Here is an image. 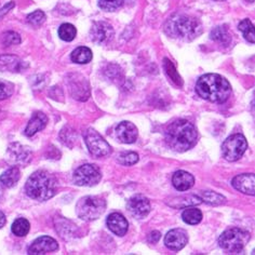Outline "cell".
<instances>
[{"label":"cell","mask_w":255,"mask_h":255,"mask_svg":"<svg viewBox=\"0 0 255 255\" xmlns=\"http://www.w3.org/2000/svg\"><path fill=\"white\" fill-rule=\"evenodd\" d=\"M164 138L165 143L172 150L184 152L194 147L198 138V132L189 121L180 119L167 128Z\"/></svg>","instance_id":"6da1fadb"},{"label":"cell","mask_w":255,"mask_h":255,"mask_svg":"<svg viewBox=\"0 0 255 255\" xmlns=\"http://www.w3.org/2000/svg\"><path fill=\"white\" fill-rule=\"evenodd\" d=\"M196 91L199 97L212 103H225L232 94L229 82L218 74L203 75L197 81Z\"/></svg>","instance_id":"7a4b0ae2"},{"label":"cell","mask_w":255,"mask_h":255,"mask_svg":"<svg viewBox=\"0 0 255 255\" xmlns=\"http://www.w3.org/2000/svg\"><path fill=\"white\" fill-rule=\"evenodd\" d=\"M25 191L31 199L49 200L56 194L57 180L47 171H37L29 176L25 185Z\"/></svg>","instance_id":"3957f363"},{"label":"cell","mask_w":255,"mask_h":255,"mask_svg":"<svg viewBox=\"0 0 255 255\" xmlns=\"http://www.w3.org/2000/svg\"><path fill=\"white\" fill-rule=\"evenodd\" d=\"M164 30L172 38L190 41L202 33V25L193 16L174 14L165 23Z\"/></svg>","instance_id":"277c9868"},{"label":"cell","mask_w":255,"mask_h":255,"mask_svg":"<svg viewBox=\"0 0 255 255\" xmlns=\"http://www.w3.org/2000/svg\"><path fill=\"white\" fill-rule=\"evenodd\" d=\"M250 240V234L240 228H231L224 232L219 239V245L223 250L237 254L244 250L245 247Z\"/></svg>","instance_id":"5b68a950"},{"label":"cell","mask_w":255,"mask_h":255,"mask_svg":"<svg viewBox=\"0 0 255 255\" xmlns=\"http://www.w3.org/2000/svg\"><path fill=\"white\" fill-rule=\"evenodd\" d=\"M105 209L106 202L103 198L98 196H88L78 201L76 206V212L82 220L94 221L104 213Z\"/></svg>","instance_id":"8992f818"},{"label":"cell","mask_w":255,"mask_h":255,"mask_svg":"<svg viewBox=\"0 0 255 255\" xmlns=\"http://www.w3.org/2000/svg\"><path fill=\"white\" fill-rule=\"evenodd\" d=\"M248 143L242 134H234L226 138L222 145L223 155L228 161H237L246 152Z\"/></svg>","instance_id":"52a82bcc"},{"label":"cell","mask_w":255,"mask_h":255,"mask_svg":"<svg viewBox=\"0 0 255 255\" xmlns=\"http://www.w3.org/2000/svg\"><path fill=\"white\" fill-rule=\"evenodd\" d=\"M101 171L94 164H84L76 169L73 175V181L78 186H95L101 181Z\"/></svg>","instance_id":"ba28073f"},{"label":"cell","mask_w":255,"mask_h":255,"mask_svg":"<svg viewBox=\"0 0 255 255\" xmlns=\"http://www.w3.org/2000/svg\"><path fill=\"white\" fill-rule=\"evenodd\" d=\"M85 141L90 154L95 157H104L112 152V147L99 133L93 129H88L85 133Z\"/></svg>","instance_id":"9c48e42d"},{"label":"cell","mask_w":255,"mask_h":255,"mask_svg":"<svg viewBox=\"0 0 255 255\" xmlns=\"http://www.w3.org/2000/svg\"><path fill=\"white\" fill-rule=\"evenodd\" d=\"M128 210L134 218L138 220L145 219L150 212V203L146 197L136 195L128 201Z\"/></svg>","instance_id":"30bf717a"},{"label":"cell","mask_w":255,"mask_h":255,"mask_svg":"<svg viewBox=\"0 0 255 255\" xmlns=\"http://www.w3.org/2000/svg\"><path fill=\"white\" fill-rule=\"evenodd\" d=\"M92 40L99 44L108 43L114 37V28L106 22H97L93 24L90 30Z\"/></svg>","instance_id":"8fae6325"},{"label":"cell","mask_w":255,"mask_h":255,"mask_svg":"<svg viewBox=\"0 0 255 255\" xmlns=\"http://www.w3.org/2000/svg\"><path fill=\"white\" fill-rule=\"evenodd\" d=\"M188 235L182 228H175L170 231L164 238V244L170 250L180 251L187 245Z\"/></svg>","instance_id":"7c38bea8"},{"label":"cell","mask_w":255,"mask_h":255,"mask_svg":"<svg viewBox=\"0 0 255 255\" xmlns=\"http://www.w3.org/2000/svg\"><path fill=\"white\" fill-rule=\"evenodd\" d=\"M59 249V244L53 238L49 236H42L36 239L33 245L28 249V254L38 255V254H47L49 252H54Z\"/></svg>","instance_id":"4fadbf2b"},{"label":"cell","mask_w":255,"mask_h":255,"mask_svg":"<svg viewBox=\"0 0 255 255\" xmlns=\"http://www.w3.org/2000/svg\"><path fill=\"white\" fill-rule=\"evenodd\" d=\"M137 129L136 127L131 124L130 121H123L116 127V137L120 143L132 144L137 138Z\"/></svg>","instance_id":"5bb4252c"},{"label":"cell","mask_w":255,"mask_h":255,"mask_svg":"<svg viewBox=\"0 0 255 255\" xmlns=\"http://www.w3.org/2000/svg\"><path fill=\"white\" fill-rule=\"evenodd\" d=\"M30 148L21 144L14 143L8 148V160L13 163H26L30 160Z\"/></svg>","instance_id":"9a60e30c"},{"label":"cell","mask_w":255,"mask_h":255,"mask_svg":"<svg viewBox=\"0 0 255 255\" xmlns=\"http://www.w3.org/2000/svg\"><path fill=\"white\" fill-rule=\"evenodd\" d=\"M233 186L240 193H244L250 196L255 195V176L253 173L240 174L236 176L233 182Z\"/></svg>","instance_id":"2e32d148"},{"label":"cell","mask_w":255,"mask_h":255,"mask_svg":"<svg viewBox=\"0 0 255 255\" xmlns=\"http://www.w3.org/2000/svg\"><path fill=\"white\" fill-rule=\"evenodd\" d=\"M107 227L111 229V231L115 234L119 236V237H123L128 232V221L126 220L125 216L120 213H112L107 218Z\"/></svg>","instance_id":"e0dca14e"},{"label":"cell","mask_w":255,"mask_h":255,"mask_svg":"<svg viewBox=\"0 0 255 255\" xmlns=\"http://www.w3.org/2000/svg\"><path fill=\"white\" fill-rule=\"evenodd\" d=\"M24 68V62L11 54L0 55V72L20 73Z\"/></svg>","instance_id":"ac0fdd59"},{"label":"cell","mask_w":255,"mask_h":255,"mask_svg":"<svg viewBox=\"0 0 255 255\" xmlns=\"http://www.w3.org/2000/svg\"><path fill=\"white\" fill-rule=\"evenodd\" d=\"M48 124V117L41 112H36L25 129V135L33 136L37 132L43 130Z\"/></svg>","instance_id":"d6986e66"},{"label":"cell","mask_w":255,"mask_h":255,"mask_svg":"<svg viewBox=\"0 0 255 255\" xmlns=\"http://www.w3.org/2000/svg\"><path fill=\"white\" fill-rule=\"evenodd\" d=\"M172 183L178 191H186L194 186L195 178L186 171H177L172 177Z\"/></svg>","instance_id":"ffe728a7"},{"label":"cell","mask_w":255,"mask_h":255,"mask_svg":"<svg viewBox=\"0 0 255 255\" xmlns=\"http://www.w3.org/2000/svg\"><path fill=\"white\" fill-rule=\"evenodd\" d=\"M21 172L17 167H12L4 171L0 176V183H1L4 187L11 188L15 186V184L20 181Z\"/></svg>","instance_id":"44dd1931"},{"label":"cell","mask_w":255,"mask_h":255,"mask_svg":"<svg viewBox=\"0 0 255 255\" xmlns=\"http://www.w3.org/2000/svg\"><path fill=\"white\" fill-rule=\"evenodd\" d=\"M211 39L223 47H228L232 42V36L225 26H218L211 31Z\"/></svg>","instance_id":"7402d4cb"},{"label":"cell","mask_w":255,"mask_h":255,"mask_svg":"<svg viewBox=\"0 0 255 255\" xmlns=\"http://www.w3.org/2000/svg\"><path fill=\"white\" fill-rule=\"evenodd\" d=\"M201 199L199 196H187V197H177V198L173 199V201H169L168 205L174 208H186L191 206L200 205Z\"/></svg>","instance_id":"603a6c76"},{"label":"cell","mask_w":255,"mask_h":255,"mask_svg":"<svg viewBox=\"0 0 255 255\" xmlns=\"http://www.w3.org/2000/svg\"><path fill=\"white\" fill-rule=\"evenodd\" d=\"M71 59L74 63L87 64L92 60V51L87 47H79L73 51Z\"/></svg>","instance_id":"cb8c5ba5"},{"label":"cell","mask_w":255,"mask_h":255,"mask_svg":"<svg viewBox=\"0 0 255 255\" xmlns=\"http://www.w3.org/2000/svg\"><path fill=\"white\" fill-rule=\"evenodd\" d=\"M182 219L185 223L189 225H197L199 224L202 220V213L199 209L196 208H187L184 210L182 213Z\"/></svg>","instance_id":"d4e9b609"},{"label":"cell","mask_w":255,"mask_h":255,"mask_svg":"<svg viewBox=\"0 0 255 255\" xmlns=\"http://www.w3.org/2000/svg\"><path fill=\"white\" fill-rule=\"evenodd\" d=\"M200 199L211 206L224 205L226 199L222 195L215 193V191H202L200 194Z\"/></svg>","instance_id":"484cf974"},{"label":"cell","mask_w":255,"mask_h":255,"mask_svg":"<svg viewBox=\"0 0 255 255\" xmlns=\"http://www.w3.org/2000/svg\"><path fill=\"white\" fill-rule=\"evenodd\" d=\"M11 228H12V233H13L15 236H17V237H24V236H26L28 234L30 224L26 219L21 218L13 222Z\"/></svg>","instance_id":"4316f807"},{"label":"cell","mask_w":255,"mask_h":255,"mask_svg":"<svg viewBox=\"0 0 255 255\" xmlns=\"http://www.w3.org/2000/svg\"><path fill=\"white\" fill-rule=\"evenodd\" d=\"M76 35H77V29H76L74 25L69 23L62 24L59 28V36L64 41H73Z\"/></svg>","instance_id":"83f0119b"},{"label":"cell","mask_w":255,"mask_h":255,"mask_svg":"<svg viewBox=\"0 0 255 255\" xmlns=\"http://www.w3.org/2000/svg\"><path fill=\"white\" fill-rule=\"evenodd\" d=\"M163 67H164L165 73H167V75L170 77V79L173 81L176 86H180L181 87L183 85V80L180 77V75L177 74L176 68L173 65V63H172L168 59H164V61H163Z\"/></svg>","instance_id":"f1b7e54d"},{"label":"cell","mask_w":255,"mask_h":255,"mask_svg":"<svg viewBox=\"0 0 255 255\" xmlns=\"http://www.w3.org/2000/svg\"><path fill=\"white\" fill-rule=\"evenodd\" d=\"M239 29L242 34H244L246 39L250 42L254 43L255 42V35H254V26L250 20H246L241 21L239 24Z\"/></svg>","instance_id":"f546056e"},{"label":"cell","mask_w":255,"mask_h":255,"mask_svg":"<svg viewBox=\"0 0 255 255\" xmlns=\"http://www.w3.org/2000/svg\"><path fill=\"white\" fill-rule=\"evenodd\" d=\"M1 41L4 47L14 46V44L21 43V37L15 31H7L2 35Z\"/></svg>","instance_id":"4dcf8cb0"},{"label":"cell","mask_w":255,"mask_h":255,"mask_svg":"<svg viewBox=\"0 0 255 255\" xmlns=\"http://www.w3.org/2000/svg\"><path fill=\"white\" fill-rule=\"evenodd\" d=\"M118 161L124 165H133L138 161V155L136 154V152L127 151L119 156Z\"/></svg>","instance_id":"1f68e13d"},{"label":"cell","mask_w":255,"mask_h":255,"mask_svg":"<svg viewBox=\"0 0 255 255\" xmlns=\"http://www.w3.org/2000/svg\"><path fill=\"white\" fill-rule=\"evenodd\" d=\"M125 0H99L100 7L106 11H115L124 4Z\"/></svg>","instance_id":"d6a6232c"},{"label":"cell","mask_w":255,"mask_h":255,"mask_svg":"<svg viewBox=\"0 0 255 255\" xmlns=\"http://www.w3.org/2000/svg\"><path fill=\"white\" fill-rule=\"evenodd\" d=\"M14 91V86L9 81L0 80V101L10 98Z\"/></svg>","instance_id":"836d02e7"},{"label":"cell","mask_w":255,"mask_h":255,"mask_svg":"<svg viewBox=\"0 0 255 255\" xmlns=\"http://www.w3.org/2000/svg\"><path fill=\"white\" fill-rule=\"evenodd\" d=\"M44 20H46V14L41 10H37L27 15V22L33 26H40Z\"/></svg>","instance_id":"e575fe53"},{"label":"cell","mask_w":255,"mask_h":255,"mask_svg":"<svg viewBox=\"0 0 255 255\" xmlns=\"http://www.w3.org/2000/svg\"><path fill=\"white\" fill-rule=\"evenodd\" d=\"M161 237V234L159 232H152L151 234H149L148 236V242H150V244H157V242L159 241V239H160Z\"/></svg>","instance_id":"d590c367"},{"label":"cell","mask_w":255,"mask_h":255,"mask_svg":"<svg viewBox=\"0 0 255 255\" xmlns=\"http://www.w3.org/2000/svg\"><path fill=\"white\" fill-rule=\"evenodd\" d=\"M14 7V2L13 1H11V2H9V3H7L4 5V7L0 10V17H1L2 15H4L5 13H8V12Z\"/></svg>","instance_id":"8d00e7d4"},{"label":"cell","mask_w":255,"mask_h":255,"mask_svg":"<svg viewBox=\"0 0 255 255\" xmlns=\"http://www.w3.org/2000/svg\"><path fill=\"white\" fill-rule=\"evenodd\" d=\"M5 224V216L2 211H0V228H2Z\"/></svg>","instance_id":"74e56055"},{"label":"cell","mask_w":255,"mask_h":255,"mask_svg":"<svg viewBox=\"0 0 255 255\" xmlns=\"http://www.w3.org/2000/svg\"><path fill=\"white\" fill-rule=\"evenodd\" d=\"M247 1H249V2H253L254 0H247Z\"/></svg>","instance_id":"f35d334b"},{"label":"cell","mask_w":255,"mask_h":255,"mask_svg":"<svg viewBox=\"0 0 255 255\" xmlns=\"http://www.w3.org/2000/svg\"><path fill=\"white\" fill-rule=\"evenodd\" d=\"M215 1H223V0H215Z\"/></svg>","instance_id":"ab89813d"}]
</instances>
